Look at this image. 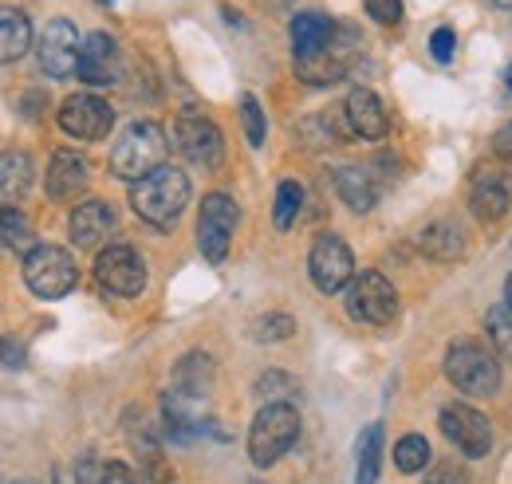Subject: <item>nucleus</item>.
I'll return each instance as SVG.
<instances>
[{"label": "nucleus", "instance_id": "nucleus-22", "mask_svg": "<svg viewBox=\"0 0 512 484\" xmlns=\"http://www.w3.org/2000/svg\"><path fill=\"white\" fill-rule=\"evenodd\" d=\"M32 20L24 8H0V63H16L32 48Z\"/></svg>", "mask_w": 512, "mask_h": 484}, {"label": "nucleus", "instance_id": "nucleus-20", "mask_svg": "<svg viewBox=\"0 0 512 484\" xmlns=\"http://www.w3.org/2000/svg\"><path fill=\"white\" fill-rule=\"evenodd\" d=\"M36 182V166L24 150H0V205H16Z\"/></svg>", "mask_w": 512, "mask_h": 484}, {"label": "nucleus", "instance_id": "nucleus-9", "mask_svg": "<svg viewBox=\"0 0 512 484\" xmlns=\"http://www.w3.org/2000/svg\"><path fill=\"white\" fill-rule=\"evenodd\" d=\"M308 276H312V284H316L320 292H327V296L343 292V288L355 280V256H351L347 241L335 237V233L316 237L312 252H308Z\"/></svg>", "mask_w": 512, "mask_h": 484}, {"label": "nucleus", "instance_id": "nucleus-32", "mask_svg": "<svg viewBox=\"0 0 512 484\" xmlns=\"http://www.w3.org/2000/svg\"><path fill=\"white\" fill-rule=\"evenodd\" d=\"M296 390V382L288 378V374H264L260 382H256V394L260 398H280V394H292Z\"/></svg>", "mask_w": 512, "mask_h": 484}, {"label": "nucleus", "instance_id": "nucleus-13", "mask_svg": "<svg viewBox=\"0 0 512 484\" xmlns=\"http://www.w3.org/2000/svg\"><path fill=\"white\" fill-rule=\"evenodd\" d=\"M79 48H83V40H79V32H75L71 20H52V24H44V32H40V40H36L40 71L52 75V79L75 75V67H79Z\"/></svg>", "mask_w": 512, "mask_h": 484}, {"label": "nucleus", "instance_id": "nucleus-4", "mask_svg": "<svg viewBox=\"0 0 512 484\" xmlns=\"http://www.w3.org/2000/svg\"><path fill=\"white\" fill-rule=\"evenodd\" d=\"M446 378L473 398H489L501 386V366L493 359L489 347H481L477 339H453L446 351Z\"/></svg>", "mask_w": 512, "mask_h": 484}, {"label": "nucleus", "instance_id": "nucleus-3", "mask_svg": "<svg viewBox=\"0 0 512 484\" xmlns=\"http://www.w3.org/2000/svg\"><path fill=\"white\" fill-rule=\"evenodd\" d=\"M300 437V414L288 402H268L260 406V414L253 418L249 429V457L256 469H272Z\"/></svg>", "mask_w": 512, "mask_h": 484}, {"label": "nucleus", "instance_id": "nucleus-5", "mask_svg": "<svg viewBox=\"0 0 512 484\" xmlns=\"http://www.w3.org/2000/svg\"><path fill=\"white\" fill-rule=\"evenodd\" d=\"M24 284L40 300H64L79 284V268L60 244H32L24 252Z\"/></svg>", "mask_w": 512, "mask_h": 484}, {"label": "nucleus", "instance_id": "nucleus-6", "mask_svg": "<svg viewBox=\"0 0 512 484\" xmlns=\"http://www.w3.org/2000/svg\"><path fill=\"white\" fill-rule=\"evenodd\" d=\"M237 221H241V209L229 193H209L201 201V217H197V248L209 264H225L229 256V244L237 233Z\"/></svg>", "mask_w": 512, "mask_h": 484}, {"label": "nucleus", "instance_id": "nucleus-29", "mask_svg": "<svg viewBox=\"0 0 512 484\" xmlns=\"http://www.w3.org/2000/svg\"><path fill=\"white\" fill-rule=\"evenodd\" d=\"M32 241V225L16 205H0V248H20Z\"/></svg>", "mask_w": 512, "mask_h": 484}, {"label": "nucleus", "instance_id": "nucleus-17", "mask_svg": "<svg viewBox=\"0 0 512 484\" xmlns=\"http://www.w3.org/2000/svg\"><path fill=\"white\" fill-rule=\"evenodd\" d=\"M91 182V162L75 150H56L52 162H48V174H44V185H48V197L52 201H75Z\"/></svg>", "mask_w": 512, "mask_h": 484}, {"label": "nucleus", "instance_id": "nucleus-26", "mask_svg": "<svg viewBox=\"0 0 512 484\" xmlns=\"http://www.w3.org/2000/svg\"><path fill=\"white\" fill-rule=\"evenodd\" d=\"M422 248H426V256H434V260H457V256L465 252V241H461V233H457L453 225H430V229L422 233Z\"/></svg>", "mask_w": 512, "mask_h": 484}, {"label": "nucleus", "instance_id": "nucleus-18", "mask_svg": "<svg viewBox=\"0 0 512 484\" xmlns=\"http://www.w3.org/2000/svg\"><path fill=\"white\" fill-rule=\"evenodd\" d=\"M343 115H347V126L355 138H367V142H379L386 134V111H383V99L367 87H355L343 103Z\"/></svg>", "mask_w": 512, "mask_h": 484}, {"label": "nucleus", "instance_id": "nucleus-40", "mask_svg": "<svg viewBox=\"0 0 512 484\" xmlns=\"http://www.w3.org/2000/svg\"><path fill=\"white\" fill-rule=\"evenodd\" d=\"M497 4H501V8H512V0H497Z\"/></svg>", "mask_w": 512, "mask_h": 484}, {"label": "nucleus", "instance_id": "nucleus-42", "mask_svg": "<svg viewBox=\"0 0 512 484\" xmlns=\"http://www.w3.org/2000/svg\"><path fill=\"white\" fill-rule=\"evenodd\" d=\"M509 87H512V67H509Z\"/></svg>", "mask_w": 512, "mask_h": 484}, {"label": "nucleus", "instance_id": "nucleus-38", "mask_svg": "<svg viewBox=\"0 0 512 484\" xmlns=\"http://www.w3.org/2000/svg\"><path fill=\"white\" fill-rule=\"evenodd\" d=\"M505 296H509V307H512V276L505 280Z\"/></svg>", "mask_w": 512, "mask_h": 484}, {"label": "nucleus", "instance_id": "nucleus-12", "mask_svg": "<svg viewBox=\"0 0 512 484\" xmlns=\"http://www.w3.org/2000/svg\"><path fill=\"white\" fill-rule=\"evenodd\" d=\"M442 433L449 437L453 449H461L465 457H485L493 449V425L481 410L465 406V402H449L442 406Z\"/></svg>", "mask_w": 512, "mask_h": 484}, {"label": "nucleus", "instance_id": "nucleus-15", "mask_svg": "<svg viewBox=\"0 0 512 484\" xmlns=\"http://www.w3.org/2000/svg\"><path fill=\"white\" fill-rule=\"evenodd\" d=\"M75 75H79L83 83H91V87H111V83H119V75H123V56H119L115 36L91 32V36L83 40V48H79V67H75Z\"/></svg>", "mask_w": 512, "mask_h": 484}, {"label": "nucleus", "instance_id": "nucleus-8", "mask_svg": "<svg viewBox=\"0 0 512 484\" xmlns=\"http://www.w3.org/2000/svg\"><path fill=\"white\" fill-rule=\"evenodd\" d=\"M95 284L107 292V296H138L146 288V264L142 256L130 248V244H107L95 260Z\"/></svg>", "mask_w": 512, "mask_h": 484}, {"label": "nucleus", "instance_id": "nucleus-21", "mask_svg": "<svg viewBox=\"0 0 512 484\" xmlns=\"http://www.w3.org/2000/svg\"><path fill=\"white\" fill-rule=\"evenodd\" d=\"M335 189L347 201V209H355V213H371L375 201H379V182L367 166H343L335 174Z\"/></svg>", "mask_w": 512, "mask_h": 484}, {"label": "nucleus", "instance_id": "nucleus-7", "mask_svg": "<svg viewBox=\"0 0 512 484\" xmlns=\"http://www.w3.org/2000/svg\"><path fill=\"white\" fill-rule=\"evenodd\" d=\"M347 315L367 327H386L398 315V296L383 272H359L347 284Z\"/></svg>", "mask_w": 512, "mask_h": 484}, {"label": "nucleus", "instance_id": "nucleus-27", "mask_svg": "<svg viewBox=\"0 0 512 484\" xmlns=\"http://www.w3.org/2000/svg\"><path fill=\"white\" fill-rule=\"evenodd\" d=\"M300 205H304V189L300 182H280L276 185V209H272V221L280 233H288L300 217Z\"/></svg>", "mask_w": 512, "mask_h": 484}, {"label": "nucleus", "instance_id": "nucleus-25", "mask_svg": "<svg viewBox=\"0 0 512 484\" xmlns=\"http://www.w3.org/2000/svg\"><path fill=\"white\" fill-rule=\"evenodd\" d=\"M394 465H398V473H422V469L430 465V441H426L422 433L398 437V445H394Z\"/></svg>", "mask_w": 512, "mask_h": 484}, {"label": "nucleus", "instance_id": "nucleus-16", "mask_svg": "<svg viewBox=\"0 0 512 484\" xmlns=\"http://www.w3.org/2000/svg\"><path fill=\"white\" fill-rule=\"evenodd\" d=\"M67 233H71L75 248H99V244L115 233V209L107 201H99V197H87V201H79L71 209Z\"/></svg>", "mask_w": 512, "mask_h": 484}, {"label": "nucleus", "instance_id": "nucleus-31", "mask_svg": "<svg viewBox=\"0 0 512 484\" xmlns=\"http://www.w3.org/2000/svg\"><path fill=\"white\" fill-rule=\"evenodd\" d=\"M292 331H296V319L292 315H264V319H256L253 339H260V343H280V339H292Z\"/></svg>", "mask_w": 512, "mask_h": 484}, {"label": "nucleus", "instance_id": "nucleus-36", "mask_svg": "<svg viewBox=\"0 0 512 484\" xmlns=\"http://www.w3.org/2000/svg\"><path fill=\"white\" fill-rule=\"evenodd\" d=\"M493 154H497L501 162H509V166H512V122H505V126L493 134Z\"/></svg>", "mask_w": 512, "mask_h": 484}, {"label": "nucleus", "instance_id": "nucleus-30", "mask_svg": "<svg viewBox=\"0 0 512 484\" xmlns=\"http://www.w3.org/2000/svg\"><path fill=\"white\" fill-rule=\"evenodd\" d=\"M241 122H245L249 146L260 150V146H264V134H268V122H264V107H260L256 95H241Z\"/></svg>", "mask_w": 512, "mask_h": 484}, {"label": "nucleus", "instance_id": "nucleus-43", "mask_svg": "<svg viewBox=\"0 0 512 484\" xmlns=\"http://www.w3.org/2000/svg\"><path fill=\"white\" fill-rule=\"evenodd\" d=\"M276 4H284V0H276Z\"/></svg>", "mask_w": 512, "mask_h": 484}, {"label": "nucleus", "instance_id": "nucleus-19", "mask_svg": "<svg viewBox=\"0 0 512 484\" xmlns=\"http://www.w3.org/2000/svg\"><path fill=\"white\" fill-rule=\"evenodd\" d=\"M335 36H339V28L323 12H300L292 20V52H296V60H312V56L327 52L335 44Z\"/></svg>", "mask_w": 512, "mask_h": 484}, {"label": "nucleus", "instance_id": "nucleus-23", "mask_svg": "<svg viewBox=\"0 0 512 484\" xmlns=\"http://www.w3.org/2000/svg\"><path fill=\"white\" fill-rule=\"evenodd\" d=\"M174 390L186 394V398H205L213 390V359L193 351L182 363L174 366Z\"/></svg>", "mask_w": 512, "mask_h": 484}, {"label": "nucleus", "instance_id": "nucleus-11", "mask_svg": "<svg viewBox=\"0 0 512 484\" xmlns=\"http://www.w3.org/2000/svg\"><path fill=\"white\" fill-rule=\"evenodd\" d=\"M60 130H64L67 138H83V142H99V138H107L111 134V126H115V111H111V103L107 99H99V95H67L64 107H60Z\"/></svg>", "mask_w": 512, "mask_h": 484}, {"label": "nucleus", "instance_id": "nucleus-37", "mask_svg": "<svg viewBox=\"0 0 512 484\" xmlns=\"http://www.w3.org/2000/svg\"><path fill=\"white\" fill-rule=\"evenodd\" d=\"M0 363L4 366H24V347L12 339H0Z\"/></svg>", "mask_w": 512, "mask_h": 484}, {"label": "nucleus", "instance_id": "nucleus-10", "mask_svg": "<svg viewBox=\"0 0 512 484\" xmlns=\"http://www.w3.org/2000/svg\"><path fill=\"white\" fill-rule=\"evenodd\" d=\"M174 142H178V150L190 158L193 166H201V170H217L221 158H225V138H221L217 122L205 119L193 107L182 111L178 122H174Z\"/></svg>", "mask_w": 512, "mask_h": 484}, {"label": "nucleus", "instance_id": "nucleus-34", "mask_svg": "<svg viewBox=\"0 0 512 484\" xmlns=\"http://www.w3.org/2000/svg\"><path fill=\"white\" fill-rule=\"evenodd\" d=\"M99 484H138V477H134V469H130V465L111 461V465H103V469H99Z\"/></svg>", "mask_w": 512, "mask_h": 484}, {"label": "nucleus", "instance_id": "nucleus-35", "mask_svg": "<svg viewBox=\"0 0 512 484\" xmlns=\"http://www.w3.org/2000/svg\"><path fill=\"white\" fill-rule=\"evenodd\" d=\"M430 52H434V60L438 63L453 60V28H438V32L430 36Z\"/></svg>", "mask_w": 512, "mask_h": 484}, {"label": "nucleus", "instance_id": "nucleus-39", "mask_svg": "<svg viewBox=\"0 0 512 484\" xmlns=\"http://www.w3.org/2000/svg\"><path fill=\"white\" fill-rule=\"evenodd\" d=\"M0 484H28V481H12V477H0Z\"/></svg>", "mask_w": 512, "mask_h": 484}, {"label": "nucleus", "instance_id": "nucleus-1", "mask_svg": "<svg viewBox=\"0 0 512 484\" xmlns=\"http://www.w3.org/2000/svg\"><path fill=\"white\" fill-rule=\"evenodd\" d=\"M186 205H190V178L178 166H158L150 178L130 185V209L154 229H174Z\"/></svg>", "mask_w": 512, "mask_h": 484}, {"label": "nucleus", "instance_id": "nucleus-33", "mask_svg": "<svg viewBox=\"0 0 512 484\" xmlns=\"http://www.w3.org/2000/svg\"><path fill=\"white\" fill-rule=\"evenodd\" d=\"M363 4H367L371 20H379V24H398L402 20V0H363Z\"/></svg>", "mask_w": 512, "mask_h": 484}, {"label": "nucleus", "instance_id": "nucleus-24", "mask_svg": "<svg viewBox=\"0 0 512 484\" xmlns=\"http://www.w3.org/2000/svg\"><path fill=\"white\" fill-rule=\"evenodd\" d=\"M379 465H383V422H371L355 445V484H379Z\"/></svg>", "mask_w": 512, "mask_h": 484}, {"label": "nucleus", "instance_id": "nucleus-14", "mask_svg": "<svg viewBox=\"0 0 512 484\" xmlns=\"http://www.w3.org/2000/svg\"><path fill=\"white\" fill-rule=\"evenodd\" d=\"M512 201V178L505 170H493V166H477L473 178H469V209L477 221H501L509 213Z\"/></svg>", "mask_w": 512, "mask_h": 484}, {"label": "nucleus", "instance_id": "nucleus-2", "mask_svg": "<svg viewBox=\"0 0 512 484\" xmlns=\"http://www.w3.org/2000/svg\"><path fill=\"white\" fill-rule=\"evenodd\" d=\"M166 150H170V142H166V130L158 122H130L111 150V174L123 182H142L158 166H166Z\"/></svg>", "mask_w": 512, "mask_h": 484}, {"label": "nucleus", "instance_id": "nucleus-41", "mask_svg": "<svg viewBox=\"0 0 512 484\" xmlns=\"http://www.w3.org/2000/svg\"><path fill=\"white\" fill-rule=\"evenodd\" d=\"M99 4H115V0H99Z\"/></svg>", "mask_w": 512, "mask_h": 484}, {"label": "nucleus", "instance_id": "nucleus-28", "mask_svg": "<svg viewBox=\"0 0 512 484\" xmlns=\"http://www.w3.org/2000/svg\"><path fill=\"white\" fill-rule=\"evenodd\" d=\"M485 331H489V339H493V351L512 363V307L509 303H501V307H493V311L485 315Z\"/></svg>", "mask_w": 512, "mask_h": 484}]
</instances>
